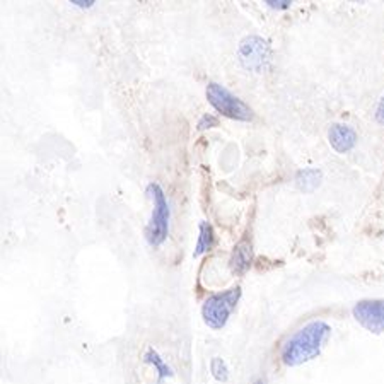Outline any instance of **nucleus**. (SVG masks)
<instances>
[{
    "label": "nucleus",
    "instance_id": "obj_1",
    "mask_svg": "<svg viewBox=\"0 0 384 384\" xmlns=\"http://www.w3.org/2000/svg\"><path fill=\"white\" fill-rule=\"evenodd\" d=\"M331 328L324 321H313L296 331L280 352V359L285 366L296 367L316 359L330 338Z\"/></svg>",
    "mask_w": 384,
    "mask_h": 384
},
{
    "label": "nucleus",
    "instance_id": "obj_2",
    "mask_svg": "<svg viewBox=\"0 0 384 384\" xmlns=\"http://www.w3.org/2000/svg\"><path fill=\"white\" fill-rule=\"evenodd\" d=\"M147 193L151 195L154 209L146 227V239L151 246H160L170 234V203L158 183H151L147 186Z\"/></svg>",
    "mask_w": 384,
    "mask_h": 384
},
{
    "label": "nucleus",
    "instance_id": "obj_3",
    "mask_svg": "<svg viewBox=\"0 0 384 384\" xmlns=\"http://www.w3.org/2000/svg\"><path fill=\"white\" fill-rule=\"evenodd\" d=\"M239 297H241V287H233L229 289V291L210 296L202 308L203 321H205L212 330H221V328H224L231 313L236 309Z\"/></svg>",
    "mask_w": 384,
    "mask_h": 384
},
{
    "label": "nucleus",
    "instance_id": "obj_4",
    "mask_svg": "<svg viewBox=\"0 0 384 384\" xmlns=\"http://www.w3.org/2000/svg\"><path fill=\"white\" fill-rule=\"evenodd\" d=\"M207 100L219 113H222L227 118L238 121L253 120V109L245 101L234 96L233 92L227 91L224 85L217 84V82H210L209 84V88H207Z\"/></svg>",
    "mask_w": 384,
    "mask_h": 384
},
{
    "label": "nucleus",
    "instance_id": "obj_5",
    "mask_svg": "<svg viewBox=\"0 0 384 384\" xmlns=\"http://www.w3.org/2000/svg\"><path fill=\"white\" fill-rule=\"evenodd\" d=\"M354 318L367 331L379 335L384 331V301H359L354 308Z\"/></svg>",
    "mask_w": 384,
    "mask_h": 384
},
{
    "label": "nucleus",
    "instance_id": "obj_6",
    "mask_svg": "<svg viewBox=\"0 0 384 384\" xmlns=\"http://www.w3.org/2000/svg\"><path fill=\"white\" fill-rule=\"evenodd\" d=\"M270 58V48L265 40L258 36H248L241 41L239 46V60L248 70L260 72L265 69Z\"/></svg>",
    "mask_w": 384,
    "mask_h": 384
},
{
    "label": "nucleus",
    "instance_id": "obj_7",
    "mask_svg": "<svg viewBox=\"0 0 384 384\" xmlns=\"http://www.w3.org/2000/svg\"><path fill=\"white\" fill-rule=\"evenodd\" d=\"M328 139H330L331 147L335 149L340 154H345V152L352 151L355 147V142H357V135L352 130L348 125L336 123L330 128V133H328Z\"/></svg>",
    "mask_w": 384,
    "mask_h": 384
},
{
    "label": "nucleus",
    "instance_id": "obj_8",
    "mask_svg": "<svg viewBox=\"0 0 384 384\" xmlns=\"http://www.w3.org/2000/svg\"><path fill=\"white\" fill-rule=\"evenodd\" d=\"M253 261V246L252 241H248V239H242V241H239L236 245V248H234L233 256H231V270H233V273H236V275H245L246 272L249 270V266H252Z\"/></svg>",
    "mask_w": 384,
    "mask_h": 384
},
{
    "label": "nucleus",
    "instance_id": "obj_9",
    "mask_svg": "<svg viewBox=\"0 0 384 384\" xmlns=\"http://www.w3.org/2000/svg\"><path fill=\"white\" fill-rule=\"evenodd\" d=\"M214 241H215V236H214V227L209 224V222H202L200 224V236H198V241H197V248H195V258L202 256L203 253L209 252L210 248L214 246Z\"/></svg>",
    "mask_w": 384,
    "mask_h": 384
},
{
    "label": "nucleus",
    "instance_id": "obj_10",
    "mask_svg": "<svg viewBox=\"0 0 384 384\" xmlns=\"http://www.w3.org/2000/svg\"><path fill=\"white\" fill-rule=\"evenodd\" d=\"M320 181H321V171L313 170V167L299 171L296 176L297 186H299V190L303 191H313L315 188H318Z\"/></svg>",
    "mask_w": 384,
    "mask_h": 384
},
{
    "label": "nucleus",
    "instance_id": "obj_11",
    "mask_svg": "<svg viewBox=\"0 0 384 384\" xmlns=\"http://www.w3.org/2000/svg\"><path fill=\"white\" fill-rule=\"evenodd\" d=\"M146 360H147V362H151V364H152V366H154V367H156V369H158V371H159V376H160V379H163V378H166V376H167V374H170V369H167V366H164L163 359H160V357H159V355H158V354H156V352H154V350H152V348H151V350H149V352H147V354H146Z\"/></svg>",
    "mask_w": 384,
    "mask_h": 384
},
{
    "label": "nucleus",
    "instance_id": "obj_12",
    "mask_svg": "<svg viewBox=\"0 0 384 384\" xmlns=\"http://www.w3.org/2000/svg\"><path fill=\"white\" fill-rule=\"evenodd\" d=\"M210 369H212L214 378L217 379V381H227V376H229V371H227L226 364L222 362V359L215 357L212 360V364H210Z\"/></svg>",
    "mask_w": 384,
    "mask_h": 384
},
{
    "label": "nucleus",
    "instance_id": "obj_13",
    "mask_svg": "<svg viewBox=\"0 0 384 384\" xmlns=\"http://www.w3.org/2000/svg\"><path fill=\"white\" fill-rule=\"evenodd\" d=\"M217 118H215V116L212 115H203L202 116V120L198 121V130L202 132V130H207V128H212V127H217Z\"/></svg>",
    "mask_w": 384,
    "mask_h": 384
},
{
    "label": "nucleus",
    "instance_id": "obj_14",
    "mask_svg": "<svg viewBox=\"0 0 384 384\" xmlns=\"http://www.w3.org/2000/svg\"><path fill=\"white\" fill-rule=\"evenodd\" d=\"M266 6H270L272 9H289L291 7V0H266Z\"/></svg>",
    "mask_w": 384,
    "mask_h": 384
},
{
    "label": "nucleus",
    "instance_id": "obj_15",
    "mask_svg": "<svg viewBox=\"0 0 384 384\" xmlns=\"http://www.w3.org/2000/svg\"><path fill=\"white\" fill-rule=\"evenodd\" d=\"M376 118H378L379 123L384 125V97L381 101H379L378 109H376Z\"/></svg>",
    "mask_w": 384,
    "mask_h": 384
},
{
    "label": "nucleus",
    "instance_id": "obj_16",
    "mask_svg": "<svg viewBox=\"0 0 384 384\" xmlns=\"http://www.w3.org/2000/svg\"><path fill=\"white\" fill-rule=\"evenodd\" d=\"M70 4H74V6H79V7H92V0H72V2Z\"/></svg>",
    "mask_w": 384,
    "mask_h": 384
},
{
    "label": "nucleus",
    "instance_id": "obj_17",
    "mask_svg": "<svg viewBox=\"0 0 384 384\" xmlns=\"http://www.w3.org/2000/svg\"><path fill=\"white\" fill-rule=\"evenodd\" d=\"M254 384H265L263 381H261V379H260V381H256V383H254Z\"/></svg>",
    "mask_w": 384,
    "mask_h": 384
}]
</instances>
